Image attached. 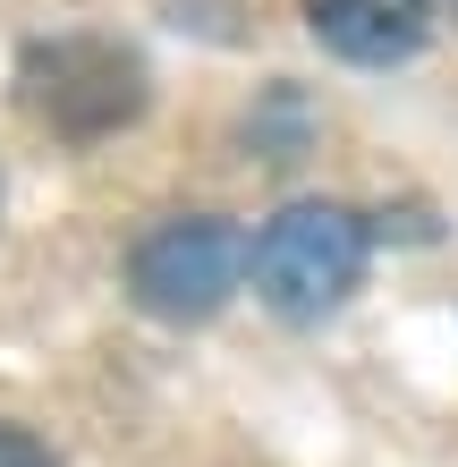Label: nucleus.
<instances>
[{
	"label": "nucleus",
	"instance_id": "f257e3e1",
	"mask_svg": "<svg viewBox=\"0 0 458 467\" xmlns=\"http://www.w3.org/2000/svg\"><path fill=\"white\" fill-rule=\"evenodd\" d=\"M17 102L51 136L94 145V136H119L145 111V60L111 35H43L17 60Z\"/></svg>",
	"mask_w": 458,
	"mask_h": 467
},
{
	"label": "nucleus",
	"instance_id": "f03ea898",
	"mask_svg": "<svg viewBox=\"0 0 458 467\" xmlns=\"http://www.w3.org/2000/svg\"><path fill=\"white\" fill-rule=\"evenodd\" d=\"M357 272H365V230H357V213H340V204L272 213L263 238H255V255H247V281L263 289V306L289 315V323L331 315L340 297L357 289Z\"/></svg>",
	"mask_w": 458,
	"mask_h": 467
},
{
	"label": "nucleus",
	"instance_id": "7ed1b4c3",
	"mask_svg": "<svg viewBox=\"0 0 458 467\" xmlns=\"http://www.w3.org/2000/svg\"><path fill=\"white\" fill-rule=\"evenodd\" d=\"M247 255L255 246L238 238L229 222H204V213H187V222H161L137 264H127V289H137L145 315H170V323H204L229 306V289L247 281Z\"/></svg>",
	"mask_w": 458,
	"mask_h": 467
},
{
	"label": "nucleus",
	"instance_id": "20e7f679",
	"mask_svg": "<svg viewBox=\"0 0 458 467\" xmlns=\"http://www.w3.org/2000/svg\"><path fill=\"white\" fill-rule=\"evenodd\" d=\"M306 26L331 60L357 68H399L424 51V26H433V0H306Z\"/></svg>",
	"mask_w": 458,
	"mask_h": 467
},
{
	"label": "nucleus",
	"instance_id": "39448f33",
	"mask_svg": "<svg viewBox=\"0 0 458 467\" xmlns=\"http://www.w3.org/2000/svg\"><path fill=\"white\" fill-rule=\"evenodd\" d=\"M0 467H51V451H43L25 425H0Z\"/></svg>",
	"mask_w": 458,
	"mask_h": 467
},
{
	"label": "nucleus",
	"instance_id": "423d86ee",
	"mask_svg": "<svg viewBox=\"0 0 458 467\" xmlns=\"http://www.w3.org/2000/svg\"><path fill=\"white\" fill-rule=\"evenodd\" d=\"M450 9H458V0H450Z\"/></svg>",
	"mask_w": 458,
	"mask_h": 467
}]
</instances>
